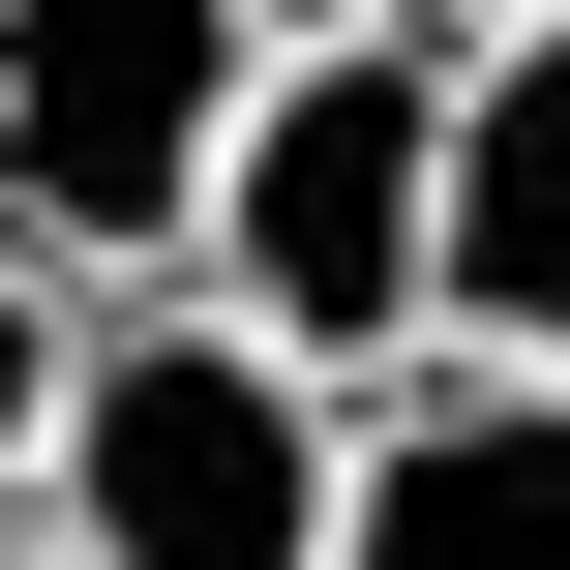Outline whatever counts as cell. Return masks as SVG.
<instances>
[{
  "label": "cell",
  "instance_id": "6da1fadb",
  "mask_svg": "<svg viewBox=\"0 0 570 570\" xmlns=\"http://www.w3.org/2000/svg\"><path fill=\"white\" fill-rule=\"evenodd\" d=\"M331 511H361V391L301 331H240L210 271L90 301V391H60V481H30L60 570H331Z\"/></svg>",
  "mask_w": 570,
  "mask_h": 570
},
{
  "label": "cell",
  "instance_id": "7a4b0ae2",
  "mask_svg": "<svg viewBox=\"0 0 570 570\" xmlns=\"http://www.w3.org/2000/svg\"><path fill=\"white\" fill-rule=\"evenodd\" d=\"M451 60L481 30H271V90L210 150V301L301 331L331 391L451 361Z\"/></svg>",
  "mask_w": 570,
  "mask_h": 570
},
{
  "label": "cell",
  "instance_id": "3957f363",
  "mask_svg": "<svg viewBox=\"0 0 570 570\" xmlns=\"http://www.w3.org/2000/svg\"><path fill=\"white\" fill-rule=\"evenodd\" d=\"M271 30L240 0H0V240H60L90 301L210 271V150H240Z\"/></svg>",
  "mask_w": 570,
  "mask_h": 570
},
{
  "label": "cell",
  "instance_id": "277c9868",
  "mask_svg": "<svg viewBox=\"0 0 570 570\" xmlns=\"http://www.w3.org/2000/svg\"><path fill=\"white\" fill-rule=\"evenodd\" d=\"M331 570H570V391L541 361H391Z\"/></svg>",
  "mask_w": 570,
  "mask_h": 570
},
{
  "label": "cell",
  "instance_id": "5b68a950",
  "mask_svg": "<svg viewBox=\"0 0 570 570\" xmlns=\"http://www.w3.org/2000/svg\"><path fill=\"white\" fill-rule=\"evenodd\" d=\"M451 361H541L570 391V30L451 60Z\"/></svg>",
  "mask_w": 570,
  "mask_h": 570
},
{
  "label": "cell",
  "instance_id": "8992f818",
  "mask_svg": "<svg viewBox=\"0 0 570 570\" xmlns=\"http://www.w3.org/2000/svg\"><path fill=\"white\" fill-rule=\"evenodd\" d=\"M60 391H90V271H60V240H0V511L60 481Z\"/></svg>",
  "mask_w": 570,
  "mask_h": 570
},
{
  "label": "cell",
  "instance_id": "52a82bcc",
  "mask_svg": "<svg viewBox=\"0 0 570 570\" xmlns=\"http://www.w3.org/2000/svg\"><path fill=\"white\" fill-rule=\"evenodd\" d=\"M240 30H421V0H240Z\"/></svg>",
  "mask_w": 570,
  "mask_h": 570
},
{
  "label": "cell",
  "instance_id": "ba28073f",
  "mask_svg": "<svg viewBox=\"0 0 570 570\" xmlns=\"http://www.w3.org/2000/svg\"><path fill=\"white\" fill-rule=\"evenodd\" d=\"M421 30H570V0H421Z\"/></svg>",
  "mask_w": 570,
  "mask_h": 570
},
{
  "label": "cell",
  "instance_id": "9c48e42d",
  "mask_svg": "<svg viewBox=\"0 0 570 570\" xmlns=\"http://www.w3.org/2000/svg\"><path fill=\"white\" fill-rule=\"evenodd\" d=\"M0 570H60V541H30V511H0Z\"/></svg>",
  "mask_w": 570,
  "mask_h": 570
}]
</instances>
